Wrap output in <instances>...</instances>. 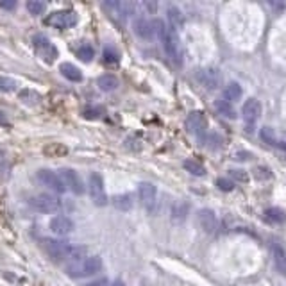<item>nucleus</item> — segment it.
Returning <instances> with one entry per match:
<instances>
[{
  "label": "nucleus",
  "instance_id": "f257e3e1",
  "mask_svg": "<svg viewBox=\"0 0 286 286\" xmlns=\"http://www.w3.org/2000/svg\"><path fill=\"white\" fill-rule=\"evenodd\" d=\"M41 249L45 250L48 258L55 263H63V261H77L81 258H86L88 249L86 247H77L72 245L68 242H63V240H54V238H43L41 240Z\"/></svg>",
  "mask_w": 286,
  "mask_h": 286
},
{
  "label": "nucleus",
  "instance_id": "9b49d317",
  "mask_svg": "<svg viewBox=\"0 0 286 286\" xmlns=\"http://www.w3.org/2000/svg\"><path fill=\"white\" fill-rule=\"evenodd\" d=\"M197 79L204 88L208 90H217L222 84V74L217 68H204L197 72Z\"/></svg>",
  "mask_w": 286,
  "mask_h": 286
},
{
  "label": "nucleus",
  "instance_id": "4be33fe9",
  "mask_svg": "<svg viewBox=\"0 0 286 286\" xmlns=\"http://www.w3.org/2000/svg\"><path fill=\"white\" fill-rule=\"evenodd\" d=\"M97 84H99V88L102 90V92H113V90H117V86H118V79L111 74H106V75H100V77L97 79Z\"/></svg>",
  "mask_w": 286,
  "mask_h": 286
},
{
  "label": "nucleus",
  "instance_id": "a19ab883",
  "mask_svg": "<svg viewBox=\"0 0 286 286\" xmlns=\"http://www.w3.org/2000/svg\"><path fill=\"white\" fill-rule=\"evenodd\" d=\"M8 124H9V120H8V117H6V113L0 111V125H8Z\"/></svg>",
  "mask_w": 286,
  "mask_h": 286
},
{
  "label": "nucleus",
  "instance_id": "72a5a7b5",
  "mask_svg": "<svg viewBox=\"0 0 286 286\" xmlns=\"http://www.w3.org/2000/svg\"><path fill=\"white\" fill-rule=\"evenodd\" d=\"M16 81L11 77H4V75H0V92H6V93H11L16 90Z\"/></svg>",
  "mask_w": 286,
  "mask_h": 286
},
{
  "label": "nucleus",
  "instance_id": "ddd939ff",
  "mask_svg": "<svg viewBox=\"0 0 286 286\" xmlns=\"http://www.w3.org/2000/svg\"><path fill=\"white\" fill-rule=\"evenodd\" d=\"M243 118H245V125H249V131L254 124L258 122V118L261 117V104L260 100L256 99H249L245 104H243Z\"/></svg>",
  "mask_w": 286,
  "mask_h": 286
},
{
  "label": "nucleus",
  "instance_id": "c9c22d12",
  "mask_svg": "<svg viewBox=\"0 0 286 286\" xmlns=\"http://www.w3.org/2000/svg\"><path fill=\"white\" fill-rule=\"evenodd\" d=\"M217 186L220 188L222 191H233L235 190V183L229 179H224V177H220V179H217Z\"/></svg>",
  "mask_w": 286,
  "mask_h": 286
},
{
  "label": "nucleus",
  "instance_id": "f3484780",
  "mask_svg": "<svg viewBox=\"0 0 286 286\" xmlns=\"http://www.w3.org/2000/svg\"><path fill=\"white\" fill-rule=\"evenodd\" d=\"M206 127V117L202 111H193L186 118V129L191 134H201Z\"/></svg>",
  "mask_w": 286,
  "mask_h": 286
},
{
  "label": "nucleus",
  "instance_id": "2f4dec72",
  "mask_svg": "<svg viewBox=\"0 0 286 286\" xmlns=\"http://www.w3.org/2000/svg\"><path fill=\"white\" fill-rule=\"evenodd\" d=\"M20 100H22L23 104H38V100H40V95H38L36 92H33V90H22L20 92Z\"/></svg>",
  "mask_w": 286,
  "mask_h": 286
},
{
  "label": "nucleus",
  "instance_id": "cd10ccee",
  "mask_svg": "<svg viewBox=\"0 0 286 286\" xmlns=\"http://www.w3.org/2000/svg\"><path fill=\"white\" fill-rule=\"evenodd\" d=\"M183 166H184V170H188V172L193 174V176H204L206 174V168L198 161H195V159H188V161H184Z\"/></svg>",
  "mask_w": 286,
  "mask_h": 286
},
{
  "label": "nucleus",
  "instance_id": "39448f33",
  "mask_svg": "<svg viewBox=\"0 0 286 286\" xmlns=\"http://www.w3.org/2000/svg\"><path fill=\"white\" fill-rule=\"evenodd\" d=\"M79 16L72 9H61V11H54L45 18V25L54 27V29H70V27L77 25Z\"/></svg>",
  "mask_w": 286,
  "mask_h": 286
},
{
  "label": "nucleus",
  "instance_id": "a878e982",
  "mask_svg": "<svg viewBox=\"0 0 286 286\" xmlns=\"http://www.w3.org/2000/svg\"><path fill=\"white\" fill-rule=\"evenodd\" d=\"M104 113H106V109L100 106H90L82 109V117L88 118V120H99V118L104 117Z\"/></svg>",
  "mask_w": 286,
  "mask_h": 286
},
{
  "label": "nucleus",
  "instance_id": "393cba45",
  "mask_svg": "<svg viewBox=\"0 0 286 286\" xmlns=\"http://www.w3.org/2000/svg\"><path fill=\"white\" fill-rule=\"evenodd\" d=\"M75 54H77V58L81 61L90 63L93 59V55H95V50H93V47L90 43H81L77 47V50H75Z\"/></svg>",
  "mask_w": 286,
  "mask_h": 286
},
{
  "label": "nucleus",
  "instance_id": "1a4fd4ad",
  "mask_svg": "<svg viewBox=\"0 0 286 286\" xmlns=\"http://www.w3.org/2000/svg\"><path fill=\"white\" fill-rule=\"evenodd\" d=\"M138 197L139 202L149 213H156L158 208V190L152 183H141L138 188Z\"/></svg>",
  "mask_w": 286,
  "mask_h": 286
},
{
  "label": "nucleus",
  "instance_id": "473e14b6",
  "mask_svg": "<svg viewBox=\"0 0 286 286\" xmlns=\"http://www.w3.org/2000/svg\"><path fill=\"white\" fill-rule=\"evenodd\" d=\"M11 172V163L4 152H0V179H8Z\"/></svg>",
  "mask_w": 286,
  "mask_h": 286
},
{
  "label": "nucleus",
  "instance_id": "f8f14e48",
  "mask_svg": "<svg viewBox=\"0 0 286 286\" xmlns=\"http://www.w3.org/2000/svg\"><path fill=\"white\" fill-rule=\"evenodd\" d=\"M59 176H61V179H63V183H65V186L68 188L72 193H75V195H82V193H84V184H82L81 177H79V174L75 172V170L63 168Z\"/></svg>",
  "mask_w": 286,
  "mask_h": 286
},
{
  "label": "nucleus",
  "instance_id": "ea45409f",
  "mask_svg": "<svg viewBox=\"0 0 286 286\" xmlns=\"http://www.w3.org/2000/svg\"><path fill=\"white\" fill-rule=\"evenodd\" d=\"M86 286H107V279L106 277L97 279V281H93V282H88Z\"/></svg>",
  "mask_w": 286,
  "mask_h": 286
},
{
  "label": "nucleus",
  "instance_id": "b1692460",
  "mask_svg": "<svg viewBox=\"0 0 286 286\" xmlns=\"http://www.w3.org/2000/svg\"><path fill=\"white\" fill-rule=\"evenodd\" d=\"M215 107H217L218 113L224 115L225 118H236V111H235V107H233V104H231V102H227V100H225V99L217 100V102H215Z\"/></svg>",
  "mask_w": 286,
  "mask_h": 286
},
{
  "label": "nucleus",
  "instance_id": "c85d7f7f",
  "mask_svg": "<svg viewBox=\"0 0 286 286\" xmlns=\"http://www.w3.org/2000/svg\"><path fill=\"white\" fill-rule=\"evenodd\" d=\"M104 63L106 65H117L118 61H120V54H118V50L115 47H106L104 48Z\"/></svg>",
  "mask_w": 286,
  "mask_h": 286
},
{
  "label": "nucleus",
  "instance_id": "37998d69",
  "mask_svg": "<svg viewBox=\"0 0 286 286\" xmlns=\"http://www.w3.org/2000/svg\"><path fill=\"white\" fill-rule=\"evenodd\" d=\"M109 286H124V282H122L120 279H117V281H115L113 284H109Z\"/></svg>",
  "mask_w": 286,
  "mask_h": 286
},
{
  "label": "nucleus",
  "instance_id": "2eb2a0df",
  "mask_svg": "<svg viewBox=\"0 0 286 286\" xmlns=\"http://www.w3.org/2000/svg\"><path fill=\"white\" fill-rule=\"evenodd\" d=\"M197 222L198 227L204 233H208V235L215 233V229H217V217H215V213L211 209H201L197 215Z\"/></svg>",
  "mask_w": 286,
  "mask_h": 286
},
{
  "label": "nucleus",
  "instance_id": "7ed1b4c3",
  "mask_svg": "<svg viewBox=\"0 0 286 286\" xmlns=\"http://www.w3.org/2000/svg\"><path fill=\"white\" fill-rule=\"evenodd\" d=\"M100 268H102V260L99 256H86L77 261H72V263H66L65 272L70 277L81 279L97 274V272H100Z\"/></svg>",
  "mask_w": 286,
  "mask_h": 286
},
{
  "label": "nucleus",
  "instance_id": "f03ea898",
  "mask_svg": "<svg viewBox=\"0 0 286 286\" xmlns=\"http://www.w3.org/2000/svg\"><path fill=\"white\" fill-rule=\"evenodd\" d=\"M152 23H154V31H156V34H158L159 40H161L163 48H165L170 61H172L176 66H181L183 65V50H181V43H179L177 34L174 33L172 29H168L163 20H154Z\"/></svg>",
  "mask_w": 286,
  "mask_h": 286
},
{
  "label": "nucleus",
  "instance_id": "4c0bfd02",
  "mask_svg": "<svg viewBox=\"0 0 286 286\" xmlns=\"http://www.w3.org/2000/svg\"><path fill=\"white\" fill-rule=\"evenodd\" d=\"M231 176H233V179L240 181V183H247V179H249L243 170H231Z\"/></svg>",
  "mask_w": 286,
  "mask_h": 286
},
{
  "label": "nucleus",
  "instance_id": "c756f323",
  "mask_svg": "<svg viewBox=\"0 0 286 286\" xmlns=\"http://www.w3.org/2000/svg\"><path fill=\"white\" fill-rule=\"evenodd\" d=\"M188 213V204L186 202H176L172 206V218L174 220H184Z\"/></svg>",
  "mask_w": 286,
  "mask_h": 286
},
{
  "label": "nucleus",
  "instance_id": "0eeeda50",
  "mask_svg": "<svg viewBox=\"0 0 286 286\" xmlns=\"http://www.w3.org/2000/svg\"><path fill=\"white\" fill-rule=\"evenodd\" d=\"M29 206L33 209H36L38 213H55L61 209V201L54 195H48V193H38L33 195L29 198Z\"/></svg>",
  "mask_w": 286,
  "mask_h": 286
},
{
  "label": "nucleus",
  "instance_id": "dca6fc26",
  "mask_svg": "<svg viewBox=\"0 0 286 286\" xmlns=\"http://www.w3.org/2000/svg\"><path fill=\"white\" fill-rule=\"evenodd\" d=\"M272 258L277 272L286 275V247L281 242H272Z\"/></svg>",
  "mask_w": 286,
  "mask_h": 286
},
{
  "label": "nucleus",
  "instance_id": "4468645a",
  "mask_svg": "<svg viewBox=\"0 0 286 286\" xmlns=\"http://www.w3.org/2000/svg\"><path fill=\"white\" fill-rule=\"evenodd\" d=\"M48 227H50V231L54 233V235H58V236H66V235H70V233L74 231V222L70 220L68 217H63V215H58V217H54V218L50 220Z\"/></svg>",
  "mask_w": 286,
  "mask_h": 286
},
{
  "label": "nucleus",
  "instance_id": "9d476101",
  "mask_svg": "<svg viewBox=\"0 0 286 286\" xmlns=\"http://www.w3.org/2000/svg\"><path fill=\"white\" fill-rule=\"evenodd\" d=\"M36 179L40 181L43 186H47V188H50L52 191H55V193H63V191L66 190V186H65V183H63L61 176H59V174H55V172H52V170H48V168L38 170Z\"/></svg>",
  "mask_w": 286,
  "mask_h": 286
},
{
  "label": "nucleus",
  "instance_id": "58836bf2",
  "mask_svg": "<svg viewBox=\"0 0 286 286\" xmlns=\"http://www.w3.org/2000/svg\"><path fill=\"white\" fill-rule=\"evenodd\" d=\"M0 8L2 9H15L16 2L15 0H2V2H0Z\"/></svg>",
  "mask_w": 286,
  "mask_h": 286
},
{
  "label": "nucleus",
  "instance_id": "e433bc0d",
  "mask_svg": "<svg viewBox=\"0 0 286 286\" xmlns=\"http://www.w3.org/2000/svg\"><path fill=\"white\" fill-rule=\"evenodd\" d=\"M272 174L268 172V168H265V166H258V168H254V177L256 179H270Z\"/></svg>",
  "mask_w": 286,
  "mask_h": 286
},
{
  "label": "nucleus",
  "instance_id": "aec40b11",
  "mask_svg": "<svg viewBox=\"0 0 286 286\" xmlns=\"http://www.w3.org/2000/svg\"><path fill=\"white\" fill-rule=\"evenodd\" d=\"M166 16H168L170 29H172L174 33H176V31H181L184 27V18H183V15H181V11L177 8L170 6V8L166 9Z\"/></svg>",
  "mask_w": 286,
  "mask_h": 286
},
{
  "label": "nucleus",
  "instance_id": "20e7f679",
  "mask_svg": "<svg viewBox=\"0 0 286 286\" xmlns=\"http://www.w3.org/2000/svg\"><path fill=\"white\" fill-rule=\"evenodd\" d=\"M102 9L107 13V16L113 22L124 25L127 16H131L134 13V4H131V2H118V0H107V2L102 4Z\"/></svg>",
  "mask_w": 286,
  "mask_h": 286
},
{
  "label": "nucleus",
  "instance_id": "7c9ffc66",
  "mask_svg": "<svg viewBox=\"0 0 286 286\" xmlns=\"http://www.w3.org/2000/svg\"><path fill=\"white\" fill-rule=\"evenodd\" d=\"M115 208L122 209V211H127V209H131L132 208L131 195H118V197H115Z\"/></svg>",
  "mask_w": 286,
  "mask_h": 286
},
{
  "label": "nucleus",
  "instance_id": "79ce46f5",
  "mask_svg": "<svg viewBox=\"0 0 286 286\" xmlns=\"http://www.w3.org/2000/svg\"><path fill=\"white\" fill-rule=\"evenodd\" d=\"M277 145H279V147H281V149H284V151H286V136L281 139V141H277Z\"/></svg>",
  "mask_w": 286,
  "mask_h": 286
},
{
  "label": "nucleus",
  "instance_id": "6e6552de",
  "mask_svg": "<svg viewBox=\"0 0 286 286\" xmlns=\"http://www.w3.org/2000/svg\"><path fill=\"white\" fill-rule=\"evenodd\" d=\"M88 190H90V197L95 202L97 206H106L107 204V195L104 190V179L100 174L92 172L88 177Z\"/></svg>",
  "mask_w": 286,
  "mask_h": 286
},
{
  "label": "nucleus",
  "instance_id": "f704fd0d",
  "mask_svg": "<svg viewBox=\"0 0 286 286\" xmlns=\"http://www.w3.org/2000/svg\"><path fill=\"white\" fill-rule=\"evenodd\" d=\"M261 138L265 139L267 143H270V145H275V136H274V131H272L270 127H263L261 129Z\"/></svg>",
  "mask_w": 286,
  "mask_h": 286
},
{
  "label": "nucleus",
  "instance_id": "5701e85b",
  "mask_svg": "<svg viewBox=\"0 0 286 286\" xmlns=\"http://www.w3.org/2000/svg\"><path fill=\"white\" fill-rule=\"evenodd\" d=\"M224 99L227 102H236V100L242 99V86L238 82H231V84L225 86L224 90Z\"/></svg>",
  "mask_w": 286,
  "mask_h": 286
},
{
  "label": "nucleus",
  "instance_id": "423d86ee",
  "mask_svg": "<svg viewBox=\"0 0 286 286\" xmlns=\"http://www.w3.org/2000/svg\"><path fill=\"white\" fill-rule=\"evenodd\" d=\"M33 45H34V50H36V54L40 55L41 59H43L45 63H54L55 58L59 55L58 48L54 47V43H52L50 40H48L45 34H34L33 36Z\"/></svg>",
  "mask_w": 286,
  "mask_h": 286
},
{
  "label": "nucleus",
  "instance_id": "bb28decb",
  "mask_svg": "<svg viewBox=\"0 0 286 286\" xmlns=\"http://www.w3.org/2000/svg\"><path fill=\"white\" fill-rule=\"evenodd\" d=\"M45 9H47V4L41 2V0H29V2H27V11H29L33 16L43 15Z\"/></svg>",
  "mask_w": 286,
  "mask_h": 286
},
{
  "label": "nucleus",
  "instance_id": "a211bd4d",
  "mask_svg": "<svg viewBox=\"0 0 286 286\" xmlns=\"http://www.w3.org/2000/svg\"><path fill=\"white\" fill-rule=\"evenodd\" d=\"M132 29H134L136 36L141 38V40H152V36H154V33H156L154 23L147 18H138L134 22V25H132Z\"/></svg>",
  "mask_w": 286,
  "mask_h": 286
},
{
  "label": "nucleus",
  "instance_id": "412c9836",
  "mask_svg": "<svg viewBox=\"0 0 286 286\" xmlns=\"http://www.w3.org/2000/svg\"><path fill=\"white\" fill-rule=\"evenodd\" d=\"M265 220L270 224H282V222H286V213L279 208H268L265 211Z\"/></svg>",
  "mask_w": 286,
  "mask_h": 286
},
{
  "label": "nucleus",
  "instance_id": "6ab92c4d",
  "mask_svg": "<svg viewBox=\"0 0 286 286\" xmlns=\"http://www.w3.org/2000/svg\"><path fill=\"white\" fill-rule=\"evenodd\" d=\"M59 72H61L63 77L72 82L82 81V72L75 65H72V63H61V65H59Z\"/></svg>",
  "mask_w": 286,
  "mask_h": 286
}]
</instances>
